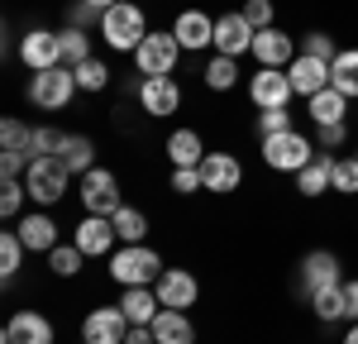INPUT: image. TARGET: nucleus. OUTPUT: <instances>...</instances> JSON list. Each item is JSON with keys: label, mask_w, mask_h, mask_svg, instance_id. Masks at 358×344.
I'll list each match as a JSON object with an SVG mask.
<instances>
[{"label": "nucleus", "mask_w": 358, "mask_h": 344, "mask_svg": "<svg viewBox=\"0 0 358 344\" xmlns=\"http://www.w3.org/2000/svg\"><path fill=\"white\" fill-rule=\"evenodd\" d=\"M24 182H0V215L5 220H15V215H24Z\"/></svg>", "instance_id": "ea45409f"}, {"label": "nucleus", "mask_w": 358, "mask_h": 344, "mask_svg": "<svg viewBox=\"0 0 358 344\" xmlns=\"http://www.w3.org/2000/svg\"><path fill=\"white\" fill-rule=\"evenodd\" d=\"M253 57H258V67H292L296 62V43L282 29H258L253 34Z\"/></svg>", "instance_id": "a211bd4d"}, {"label": "nucleus", "mask_w": 358, "mask_h": 344, "mask_svg": "<svg viewBox=\"0 0 358 344\" xmlns=\"http://www.w3.org/2000/svg\"><path fill=\"white\" fill-rule=\"evenodd\" d=\"M24 239H20V234H15V229H10V234H0V278H5V282H15V273H20V263H24Z\"/></svg>", "instance_id": "473e14b6"}, {"label": "nucleus", "mask_w": 358, "mask_h": 344, "mask_svg": "<svg viewBox=\"0 0 358 344\" xmlns=\"http://www.w3.org/2000/svg\"><path fill=\"white\" fill-rule=\"evenodd\" d=\"M201 187H206V182H201V168H172V192H177V196H192Z\"/></svg>", "instance_id": "37998d69"}, {"label": "nucleus", "mask_w": 358, "mask_h": 344, "mask_svg": "<svg viewBox=\"0 0 358 344\" xmlns=\"http://www.w3.org/2000/svg\"><path fill=\"white\" fill-rule=\"evenodd\" d=\"M72 244H77L86 258H106V249L120 244V234H115L110 215H86L82 225H77V234H72Z\"/></svg>", "instance_id": "f3484780"}, {"label": "nucleus", "mask_w": 358, "mask_h": 344, "mask_svg": "<svg viewBox=\"0 0 358 344\" xmlns=\"http://www.w3.org/2000/svg\"><path fill=\"white\" fill-rule=\"evenodd\" d=\"M110 225H115V234H120V244H143V239H148V215H143L138 206H120L110 215Z\"/></svg>", "instance_id": "cd10ccee"}, {"label": "nucleus", "mask_w": 358, "mask_h": 344, "mask_svg": "<svg viewBox=\"0 0 358 344\" xmlns=\"http://www.w3.org/2000/svg\"><path fill=\"white\" fill-rule=\"evenodd\" d=\"M330 182H334V192H344V196H358V153H354V158H334Z\"/></svg>", "instance_id": "4c0bfd02"}, {"label": "nucleus", "mask_w": 358, "mask_h": 344, "mask_svg": "<svg viewBox=\"0 0 358 344\" xmlns=\"http://www.w3.org/2000/svg\"><path fill=\"white\" fill-rule=\"evenodd\" d=\"M15 234L24 239V249H29V254H53L57 244H62V239H57L53 215H43V210H29V215H20Z\"/></svg>", "instance_id": "6ab92c4d"}, {"label": "nucleus", "mask_w": 358, "mask_h": 344, "mask_svg": "<svg viewBox=\"0 0 358 344\" xmlns=\"http://www.w3.org/2000/svg\"><path fill=\"white\" fill-rule=\"evenodd\" d=\"M330 172H334V158L330 153H315V158L296 172V192H301V196H325V192L334 187Z\"/></svg>", "instance_id": "393cba45"}, {"label": "nucleus", "mask_w": 358, "mask_h": 344, "mask_svg": "<svg viewBox=\"0 0 358 344\" xmlns=\"http://www.w3.org/2000/svg\"><path fill=\"white\" fill-rule=\"evenodd\" d=\"M77 91H82V86H77V72H72V67H48V72H34V77H29V101H34L38 110H62Z\"/></svg>", "instance_id": "7ed1b4c3"}, {"label": "nucleus", "mask_w": 358, "mask_h": 344, "mask_svg": "<svg viewBox=\"0 0 358 344\" xmlns=\"http://www.w3.org/2000/svg\"><path fill=\"white\" fill-rule=\"evenodd\" d=\"M110 278L120 287H153L163 278V258L148 244H124V249L110 254Z\"/></svg>", "instance_id": "f03ea898"}, {"label": "nucleus", "mask_w": 358, "mask_h": 344, "mask_svg": "<svg viewBox=\"0 0 358 344\" xmlns=\"http://www.w3.org/2000/svg\"><path fill=\"white\" fill-rule=\"evenodd\" d=\"M248 96H253L258 110H282V106H292L296 86L287 77V67H258L253 82H248Z\"/></svg>", "instance_id": "0eeeda50"}, {"label": "nucleus", "mask_w": 358, "mask_h": 344, "mask_svg": "<svg viewBox=\"0 0 358 344\" xmlns=\"http://www.w3.org/2000/svg\"><path fill=\"white\" fill-rule=\"evenodd\" d=\"M153 335H158V344H196V325L187 320V311L163 306L153 315Z\"/></svg>", "instance_id": "b1692460"}, {"label": "nucleus", "mask_w": 358, "mask_h": 344, "mask_svg": "<svg viewBox=\"0 0 358 344\" xmlns=\"http://www.w3.org/2000/svg\"><path fill=\"white\" fill-rule=\"evenodd\" d=\"M72 72H77V86H82V91H106V86H110V67H106L101 57H86Z\"/></svg>", "instance_id": "f704fd0d"}, {"label": "nucleus", "mask_w": 358, "mask_h": 344, "mask_svg": "<svg viewBox=\"0 0 358 344\" xmlns=\"http://www.w3.org/2000/svg\"><path fill=\"white\" fill-rule=\"evenodd\" d=\"M344 344H358V320L349 325V335H344Z\"/></svg>", "instance_id": "3c124183"}, {"label": "nucleus", "mask_w": 358, "mask_h": 344, "mask_svg": "<svg viewBox=\"0 0 358 344\" xmlns=\"http://www.w3.org/2000/svg\"><path fill=\"white\" fill-rule=\"evenodd\" d=\"M124 344H158V335H153V325H129Z\"/></svg>", "instance_id": "de8ad7c7"}, {"label": "nucleus", "mask_w": 358, "mask_h": 344, "mask_svg": "<svg viewBox=\"0 0 358 344\" xmlns=\"http://www.w3.org/2000/svg\"><path fill=\"white\" fill-rule=\"evenodd\" d=\"M101 34H106V43H110L115 53H134V48L148 38V34H153V29H148L143 5H134V0H120V5H110V10H106Z\"/></svg>", "instance_id": "f257e3e1"}, {"label": "nucleus", "mask_w": 358, "mask_h": 344, "mask_svg": "<svg viewBox=\"0 0 358 344\" xmlns=\"http://www.w3.org/2000/svg\"><path fill=\"white\" fill-rule=\"evenodd\" d=\"M201 182H206V192L224 196V192H234V187L244 182V168H239L234 153H206V158H201Z\"/></svg>", "instance_id": "2eb2a0df"}, {"label": "nucleus", "mask_w": 358, "mask_h": 344, "mask_svg": "<svg viewBox=\"0 0 358 344\" xmlns=\"http://www.w3.org/2000/svg\"><path fill=\"white\" fill-rule=\"evenodd\" d=\"M67 20H72V24L77 29H101V20H106V15H101V10H91V5H86V0H77V5H72V15H67Z\"/></svg>", "instance_id": "a18cd8bd"}, {"label": "nucleus", "mask_w": 358, "mask_h": 344, "mask_svg": "<svg viewBox=\"0 0 358 344\" xmlns=\"http://www.w3.org/2000/svg\"><path fill=\"white\" fill-rule=\"evenodd\" d=\"M138 106H143V115L167 120V115H177V106H182V86L172 82V77H143L138 82Z\"/></svg>", "instance_id": "ddd939ff"}, {"label": "nucleus", "mask_w": 358, "mask_h": 344, "mask_svg": "<svg viewBox=\"0 0 358 344\" xmlns=\"http://www.w3.org/2000/svg\"><path fill=\"white\" fill-rule=\"evenodd\" d=\"M167 158H172V168H201V158H206L201 134L196 129H172L167 134Z\"/></svg>", "instance_id": "a878e982"}, {"label": "nucleus", "mask_w": 358, "mask_h": 344, "mask_svg": "<svg viewBox=\"0 0 358 344\" xmlns=\"http://www.w3.org/2000/svg\"><path fill=\"white\" fill-rule=\"evenodd\" d=\"M287 77H292V86H296V96H306V101H310L315 91H325V86H330V62L296 53V62L287 67Z\"/></svg>", "instance_id": "4be33fe9"}, {"label": "nucleus", "mask_w": 358, "mask_h": 344, "mask_svg": "<svg viewBox=\"0 0 358 344\" xmlns=\"http://www.w3.org/2000/svg\"><path fill=\"white\" fill-rule=\"evenodd\" d=\"M315 139H320V148H334V143L349 139V124H325V129H320Z\"/></svg>", "instance_id": "49530a36"}, {"label": "nucleus", "mask_w": 358, "mask_h": 344, "mask_svg": "<svg viewBox=\"0 0 358 344\" xmlns=\"http://www.w3.org/2000/svg\"><path fill=\"white\" fill-rule=\"evenodd\" d=\"M234 82H239V57L215 53L210 62H206V86H210V91H229Z\"/></svg>", "instance_id": "2f4dec72"}, {"label": "nucleus", "mask_w": 358, "mask_h": 344, "mask_svg": "<svg viewBox=\"0 0 358 344\" xmlns=\"http://www.w3.org/2000/svg\"><path fill=\"white\" fill-rule=\"evenodd\" d=\"M86 5H91V10H101V15H106V10H110V5H120V0H86Z\"/></svg>", "instance_id": "8fccbe9b"}, {"label": "nucleus", "mask_w": 358, "mask_h": 344, "mask_svg": "<svg viewBox=\"0 0 358 344\" xmlns=\"http://www.w3.org/2000/svg\"><path fill=\"white\" fill-rule=\"evenodd\" d=\"M301 53L306 57H320V62H334V57H339V53H334V38H330V34H306Z\"/></svg>", "instance_id": "79ce46f5"}, {"label": "nucleus", "mask_w": 358, "mask_h": 344, "mask_svg": "<svg viewBox=\"0 0 358 344\" xmlns=\"http://www.w3.org/2000/svg\"><path fill=\"white\" fill-rule=\"evenodd\" d=\"M129 335V315L120 306H96L82 320V344H124Z\"/></svg>", "instance_id": "9d476101"}, {"label": "nucleus", "mask_w": 358, "mask_h": 344, "mask_svg": "<svg viewBox=\"0 0 358 344\" xmlns=\"http://www.w3.org/2000/svg\"><path fill=\"white\" fill-rule=\"evenodd\" d=\"M310 311L320 325H334V320H349V306H344V282L339 287H325V292H315L310 296Z\"/></svg>", "instance_id": "c85d7f7f"}, {"label": "nucleus", "mask_w": 358, "mask_h": 344, "mask_svg": "<svg viewBox=\"0 0 358 344\" xmlns=\"http://www.w3.org/2000/svg\"><path fill=\"white\" fill-rule=\"evenodd\" d=\"M172 38L187 48V53H201V48H215V20L206 10H182L172 20Z\"/></svg>", "instance_id": "9b49d317"}, {"label": "nucleus", "mask_w": 358, "mask_h": 344, "mask_svg": "<svg viewBox=\"0 0 358 344\" xmlns=\"http://www.w3.org/2000/svg\"><path fill=\"white\" fill-rule=\"evenodd\" d=\"M344 282V268H339V258L330 249H310L301 258V287H296V296H315V292H325V287H339Z\"/></svg>", "instance_id": "6e6552de"}, {"label": "nucleus", "mask_w": 358, "mask_h": 344, "mask_svg": "<svg viewBox=\"0 0 358 344\" xmlns=\"http://www.w3.org/2000/svg\"><path fill=\"white\" fill-rule=\"evenodd\" d=\"M315 158V148H310V139L306 134H273V139H263V163L277 172H301L306 163Z\"/></svg>", "instance_id": "423d86ee"}, {"label": "nucleus", "mask_w": 358, "mask_h": 344, "mask_svg": "<svg viewBox=\"0 0 358 344\" xmlns=\"http://www.w3.org/2000/svg\"><path fill=\"white\" fill-rule=\"evenodd\" d=\"M29 177V153H0V182H24Z\"/></svg>", "instance_id": "a19ab883"}, {"label": "nucleus", "mask_w": 358, "mask_h": 344, "mask_svg": "<svg viewBox=\"0 0 358 344\" xmlns=\"http://www.w3.org/2000/svg\"><path fill=\"white\" fill-rule=\"evenodd\" d=\"M244 20L253 29H273V0H248V5H244Z\"/></svg>", "instance_id": "c03bdc74"}, {"label": "nucleus", "mask_w": 358, "mask_h": 344, "mask_svg": "<svg viewBox=\"0 0 358 344\" xmlns=\"http://www.w3.org/2000/svg\"><path fill=\"white\" fill-rule=\"evenodd\" d=\"M57 43H62V67H77V62L91 57V38H86V29H77V24L62 29V34H57Z\"/></svg>", "instance_id": "7c9ffc66"}, {"label": "nucleus", "mask_w": 358, "mask_h": 344, "mask_svg": "<svg viewBox=\"0 0 358 344\" xmlns=\"http://www.w3.org/2000/svg\"><path fill=\"white\" fill-rule=\"evenodd\" d=\"M57 158L67 163V172H91V168H96V143L86 139V134H62Z\"/></svg>", "instance_id": "bb28decb"}, {"label": "nucleus", "mask_w": 358, "mask_h": 344, "mask_svg": "<svg viewBox=\"0 0 358 344\" xmlns=\"http://www.w3.org/2000/svg\"><path fill=\"white\" fill-rule=\"evenodd\" d=\"M330 82L339 86V91H344L349 101L358 96V48H344V53L330 62Z\"/></svg>", "instance_id": "c756f323"}, {"label": "nucleus", "mask_w": 358, "mask_h": 344, "mask_svg": "<svg viewBox=\"0 0 358 344\" xmlns=\"http://www.w3.org/2000/svg\"><path fill=\"white\" fill-rule=\"evenodd\" d=\"M344 306H349V320H358V282H344Z\"/></svg>", "instance_id": "09e8293b"}, {"label": "nucleus", "mask_w": 358, "mask_h": 344, "mask_svg": "<svg viewBox=\"0 0 358 344\" xmlns=\"http://www.w3.org/2000/svg\"><path fill=\"white\" fill-rule=\"evenodd\" d=\"M57 148H62V129L38 124V129H34V139H29V158H57Z\"/></svg>", "instance_id": "58836bf2"}, {"label": "nucleus", "mask_w": 358, "mask_h": 344, "mask_svg": "<svg viewBox=\"0 0 358 344\" xmlns=\"http://www.w3.org/2000/svg\"><path fill=\"white\" fill-rule=\"evenodd\" d=\"M0 340L5 344H53V325H48V315H38V311H15Z\"/></svg>", "instance_id": "aec40b11"}, {"label": "nucleus", "mask_w": 358, "mask_h": 344, "mask_svg": "<svg viewBox=\"0 0 358 344\" xmlns=\"http://www.w3.org/2000/svg\"><path fill=\"white\" fill-rule=\"evenodd\" d=\"M120 311L129 315V325H153V315L163 311V301H158V292H153V287H124Z\"/></svg>", "instance_id": "5701e85b"}, {"label": "nucleus", "mask_w": 358, "mask_h": 344, "mask_svg": "<svg viewBox=\"0 0 358 344\" xmlns=\"http://www.w3.org/2000/svg\"><path fill=\"white\" fill-rule=\"evenodd\" d=\"M82 206L91 210V215H115V210L124 206V196H120V182H115V172H106V168L82 172Z\"/></svg>", "instance_id": "1a4fd4ad"}, {"label": "nucleus", "mask_w": 358, "mask_h": 344, "mask_svg": "<svg viewBox=\"0 0 358 344\" xmlns=\"http://www.w3.org/2000/svg\"><path fill=\"white\" fill-rule=\"evenodd\" d=\"M306 110L315 120V129H325V124H349V96L330 82L325 91H315V96L306 101Z\"/></svg>", "instance_id": "412c9836"}, {"label": "nucleus", "mask_w": 358, "mask_h": 344, "mask_svg": "<svg viewBox=\"0 0 358 344\" xmlns=\"http://www.w3.org/2000/svg\"><path fill=\"white\" fill-rule=\"evenodd\" d=\"M296 124H292V110L282 106V110H258V124H253V134H263V139H273V134H292Z\"/></svg>", "instance_id": "e433bc0d"}, {"label": "nucleus", "mask_w": 358, "mask_h": 344, "mask_svg": "<svg viewBox=\"0 0 358 344\" xmlns=\"http://www.w3.org/2000/svg\"><path fill=\"white\" fill-rule=\"evenodd\" d=\"M177 62H182V43L172 38V29H167V34H148V38L134 48L138 77H172Z\"/></svg>", "instance_id": "39448f33"}, {"label": "nucleus", "mask_w": 358, "mask_h": 344, "mask_svg": "<svg viewBox=\"0 0 358 344\" xmlns=\"http://www.w3.org/2000/svg\"><path fill=\"white\" fill-rule=\"evenodd\" d=\"M253 34H258V29L244 20V10H234V15H220V20H215V53H224V57H244V53H253Z\"/></svg>", "instance_id": "f8f14e48"}, {"label": "nucleus", "mask_w": 358, "mask_h": 344, "mask_svg": "<svg viewBox=\"0 0 358 344\" xmlns=\"http://www.w3.org/2000/svg\"><path fill=\"white\" fill-rule=\"evenodd\" d=\"M67 163L62 158H29V201H38V206H57V201L67 196Z\"/></svg>", "instance_id": "20e7f679"}, {"label": "nucleus", "mask_w": 358, "mask_h": 344, "mask_svg": "<svg viewBox=\"0 0 358 344\" xmlns=\"http://www.w3.org/2000/svg\"><path fill=\"white\" fill-rule=\"evenodd\" d=\"M29 139H34V129H29L24 120H0V148L5 153H29Z\"/></svg>", "instance_id": "72a5a7b5"}, {"label": "nucleus", "mask_w": 358, "mask_h": 344, "mask_svg": "<svg viewBox=\"0 0 358 344\" xmlns=\"http://www.w3.org/2000/svg\"><path fill=\"white\" fill-rule=\"evenodd\" d=\"M20 57L34 72H48V67H62V43H57L53 29H29L24 43H20Z\"/></svg>", "instance_id": "dca6fc26"}, {"label": "nucleus", "mask_w": 358, "mask_h": 344, "mask_svg": "<svg viewBox=\"0 0 358 344\" xmlns=\"http://www.w3.org/2000/svg\"><path fill=\"white\" fill-rule=\"evenodd\" d=\"M82 263H86V254L77 249V244H57L53 254H48V268H53L57 278H77V273H82Z\"/></svg>", "instance_id": "c9c22d12"}, {"label": "nucleus", "mask_w": 358, "mask_h": 344, "mask_svg": "<svg viewBox=\"0 0 358 344\" xmlns=\"http://www.w3.org/2000/svg\"><path fill=\"white\" fill-rule=\"evenodd\" d=\"M153 292H158V301L172 306V311H187V306H196V296H201V287H196V278L187 268H163V278L153 282Z\"/></svg>", "instance_id": "4468645a"}]
</instances>
